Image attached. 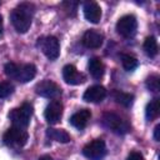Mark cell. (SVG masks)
<instances>
[{
    "label": "cell",
    "mask_w": 160,
    "mask_h": 160,
    "mask_svg": "<svg viewBox=\"0 0 160 160\" xmlns=\"http://www.w3.org/2000/svg\"><path fill=\"white\" fill-rule=\"evenodd\" d=\"M34 12H35V6L30 2H21L11 11L10 19L18 32L24 34L30 29Z\"/></svg>",
    "instance_id": "obj_1"
},
{
    "label": "cell",
    "mask_w": 160,
    "mask_h": 160,
    "mask_svg": "<svg viewBox=\"0 0 160 160\" xmlns=\"http://www.w3.org/2000/svg\"><path fill=\"white\" fill-rule=\"evenodd\" d=\"M4 71L9 78L16 79L20 82H28L32 80L36 75V68L34 64L19 65L15 62H8L4 66Z\"/></svg>",
    "instance_id": "obj_2"
},
{
    "label": "cell",
    "mask_w": 160,
    "mask_h": 160,
    "mask_svg": "<svg viewBox=\"0 0 160 160\" xmlns=\"http://www.w3.org/2000/svg\"><path fill=\"white\" fill-rule=\"evenodd\" d=\"M32 115V106L29 102H24L20 108H15L9 112V119L14 124L15 128L25 129L31 119Z\"/></svg>",
    "instance_id": "obj_3"
},
{
    "label": "cell",
    "mask_w": 160,
    "mask_h": 160,
    "mask_svg": "<svg viewBox=\"0 0 160 160\" xmlns=\"http://www.w3.org/2000/svg\"><path fill=\"white\" fill-rule=\"evenodd\" d=\"M102 124L109 130H111L112 132L119 134V135L126 134L130 130L129 124L124 119H121L119 115H116L114 112H105L102 115Z\"/></svg>",
    "instance_id": "obj_4"
},
{
    "label": "cell",
    "mask_w": 160,
    "mask_h": 160,
    "mask_svg": "<svg viewBox=\"0 0 160 160\" xmlns=\"http://www.w3.org/2000/svg\"><path fill=\"white\" fill-rule=\"evenodd\" d=\"M28 132L24 130V129H20V128H10L5 131V134L2 135V140L6 145L9 146H12V148H21L26 144L28 141Z\"/></svg>",
    "instance_id": "obj_5"
},
{
    "label": "cell",
    "mask_w": 160,
    "mask_h": 160,
    "mask_svg": "<svg viewBox=\"0 0 160 160\" xmlns=\"http://www.w3.org/2000/svg\"><path fill=\"white\" fill-rule=\"evenodd\" d=\"M41 51L45 54V56L50 60H55L59 58L60 55V44H59V40L50 35V36H44V38H40L39 41H38Z\"/></svg>",
    "instance_id": "obj_6"
},
{
    "label": "cell",
    "mask_w": 160,
    "mask_h": 160,
    "mask_svg": "<svg viewBox=\"0 0 160 160\" xmlns=\"http://www.w3.org/2000/svg\"><path fill=\"white\" fill-rule=\"evenodd\" d=\"M82 154L90 160H101L106 155L105 141L101 139H95L88 142L82 149Z\"/></svg>",
    "instance_id": "obj_7"
},
{
    "label": "cell",
    "mask_w": 160,
    "mask_h": 160,
    "mask_svg": "<svg viewBox=\"0 0 160 160\" xmlns=\"http://www.w3.org/2000/svg\"><path fill=\"white\" fill-rule=\"evenodd\" d=\"M136 28H138L136 18L130 14L121 16L116 22V31L124 38L132 36L136 32Z\"/></svg>",
    "instance_id": "obj_8"
},
{
    "label": "cell",
    "mask_w": 160,
    "mask_h": 160,
    "mask_svg": "<svg viewBox=\"0 0 160 160\" xmlns=\"http://www.w3.org/2000/svg\"><path fill=\"white\" fill-rule=\"evenodd\" d=\"M35 91L38 95H40L42 98L54 99V100H56L61 95V88L51 80H44V81L39 82L35 86Z\"/></svg>",
    "instance_id": "obj_9"
},
{
    "label": "cell",
    "mask_w": 160,
    "mask_h": 160,
    "mask_svg": "<svg viewBox=\"0 0 160 160\" xmlns=\"http://www.w3.org/2000/svg\"><path fill=\"white\" fill-rule=\"evenodd\" d=\"M44 116L49 124H56L60 121L62 116V104L60 100H52L46 106L44 111Z\"/></svg>",
    "instance_id": "obj_10"
},
{
    "label": "cell",
    "mask_w": 160,
    "mask_h": 160,
    "mask_svg": "<svg viewBox=\"0 0 160 160\" xmlns=\"http://www.w3.org/2000/svg\"><path fill=\"white\" fill-rule=\"evenodd\" d=\"M82 12L88 21L92 24H98L101 19V9L95 1H86L82 5Z\"/></svg>",
    "instance_id": "obj_11"
},
{
    "label": "cell",
    "mask_w": 160,
    "mask_h": 160,
    "mask_svg": "<svg viewBox=\"0 0 160 160\" xmlns=\"http://www.w3.org/2000/svg\"><path fill=\"white\" fill-rule=\"evenodd\" d=\"M81 41H82L84 46H86L89 49H98L102 45L104 36L99 31H96L94 29H90V30H86L84 32Z\"/></svg>",
    "instance_id": "obj_12"
},
{
    "label": "cell",
    "mask_w": 160,
    "mask_h": 160,
    "mask_svg": "<svg viewBox=\"0 0 160 160\" xmlns=\"http://www.w3.org/2000/svg\"><path fill=\"white\" fill-rule=\"evenodd\" d=\"M62 78L69 85H79L85 81V76L76 70L74 65H65L62 69Z\"/></svg>",
    "instance_id": "obj_13"
},
{
    "label": "cell",
    "mask_w": 160,
    "mask_h": 160,
    "mask_svg": "<svg viewBox=\"0 0 160 160\" xmlns=\"http://www.w3.org/2000/svg\"><path fill=\"white\" fill-rule=\"evenodd\" d=\"M106 96V89L101 85H92L88 88L82 95V99L88 102H100Z\"/></svg>",
    "instance_id": "obj_14"
},
{
    "label": "cell",
    "mask_w": 160,
    "mask_h": 160,
    "mask_svg": "<svg viewBox=\"0 0 160 160\" xmlns=\"http://www.w3.org/2000/svg\"><path fill=\"white\" fill-rule=\"evenodd\" d=\"M90 118H91L90 110H88V109H81V110L76 111L75 114H72V116L70 118V124H71L74 128L81 130V129H84V128L88 125Z\"/></svg>",
    "instance_id": "obj_15"
},
{
    "label": "cell",
    "mask_w": 160,
    "mask_h": 160,
    "mask_svg": "<svg viewBox=\"0 0 160 160\" xmlns=\"http://www.w3.org/2000/svg\"><path fill=\"white\" fill-rule=\"evenodd\" d=\"M89 71H90V75L94 78V79H100L102 78L104 75V71H105V66H104V62L101 61L100 58H91L89 60Z\"/></svg>",
    "instance_id": "obj_16"
},
{
    "label": "cell",
    "mask_w": 160,
    "mask_h": 160,
    "mask_svg": "<svg viewBox=\"0 0 160 160\" xmlns=\"http://www.w3.org/2000/svg\"><path fill=\"white\" fill-rule=\"evenodd\" d=\"M111 96L115 100V102H118V104H120L125 108L131 106V104L134 101V96L131 94H128V92H124V91H120V90H114L111 92Z\"/></svg>",
    "instance_id": "obj_17"
},
{
    "label": "cell",
    "mask_w": 160,
    "mask_h": 160,
    "mask_svg": "<svg viewBox=\"0 0 160 160\" xmlns=\"http://www.w3.org/2000/svg\"><path fill=\"white\" fill-rule=\"evenodd\" d=\"M46 135H48V138H50L55 141H59V142H69L70 141V135L62 129L49 128L46 130Z\"/></svg>",
    "instance_id": "obj_18"
},
{
    "label": "cell",
    "mask_w": 160,
    "mask_h": 160,
    "mask_svg": "<svg viewBox=\"0 0 160 160\" xmlns=\"http://www.w3.org/2000/svg\"><path fill=\"white\" fill-rule=\"evenodd\" d=\"M159 112H160V102H159V99H152L148 105H146V109H145V116L148 120H154L159 116Z\"/></svg>",
    "instance_id": "obj_19"
},
{
    "label": "cell",
    "mask_w": 160,
    "mask_h": 160,
    "mask_svg": "<svg viewBox=\"0 0 160 160\" xmlns=\"http://www.w3.org/2000/svg\"><path fill=\"white\" fill-rule=\"evenodd\" d=\"M142 46H144V51L148 56H150V58L156 56V54H158V41L154 36H148L145 39Z\"/></svg>",
    "instance_id": "obj_20"
},
{
    "label": "cell",
    "mask_w": 160,
    "mask_h": 160,
    "mask_svg": "<svg viewBox=\"0 0 160 160\" xmlns=\"http://www.w3.org/2000/svg\"><path fill=\"white\" fill-rule=\"evenodd\" d=\"M121 64H122V68L126 71H132L139 65L138 59L134 58V56H131V55H129V54H122L121 55Z\"/></svg>",
    "instance_id": "obj_21"
},
{
    "label": "cell",
    "mask_w": 160,
    "mask_h": 160,
    "mask_svg": "<svg viewBox=\"0 0 160 160\" xmlns=\"http://www.w3.org/2000/svg\"><path fill=\"white\" fill-rule=\"evenodd\" d=\"M160 78L158 75H150L146 79V86L149 90L151 91H159V86H160Z\"/></svg>",
    "instance_id": "obj_22"
},
{
    "label": "cell",
    "mask_w": 160,
    "mask_h": 160,
    "mask_svg": "<svg viewBox=\"0 0 160 160\" xmlns=\"http://www.w3.org/2000/svg\"><path fill=\"white\" fill-rule=\"evenodd\" d=\"M12 91H14V86H12V84H10L9 81L0 82V99L8 98L10 94H12Z\"/></svg>",
    "instance_id": "obj_23"
},
{
    "label": "cell",
    "mask_w": 160,
    "mask_h": 160,
    "mask_svg": "<svg viewBox=\"0 0 160 160\" xmlns=\"http://www.w3.org/2000/svg\"><path fill=\"white\" fill-rule=\"evenodd\" d=\"M126 160H144V156L140 154V152H136V151H132L129 154L128 159Z\"/></svg>",
    "instance_id": "obj_24"
},
{
    "label": "cell",
    "mask_w": 160,
    "mask_h": 160,
    "mask_svg": "<svg viewBox=\"0 0 160 160\" xmlns=\"http://www.w3.org/2000/svg\"><path fill=\"white\" fill-rule=\"evenodd\" d=\"M154 139L156 141H160V124H158L154 129Z\"/></svg>",
    "instance_id": "obj_25"
},
{
    "label": "cell",
    "mask_w": 160,
    "mask_h": 160,
    "mask_svg": "<svg viewBox=\"0 0 160 160\" xmlns=\"http://www.w3.org/2000/svg\"><path fill=\"white\" fill-rule=\"evenodd\" d=\"M38 160H52V158H51L50 155H42V156H40Z\"/></svg>",
    "instance_id": "obj_26"
},
{
    "label": "cell",
    "mask_w": 160,
    "mask_h": 160,
    "mask_svg": "<svg viewBox=\"0 0 160 160\" xmlns=\"http://www.w3.org/2000/svg\"><path fill=\"white\" fill-rule=\"evenodd\" d=\"M2 26H4V24H2V16L0 14V35L2 34Z\"/></svg>",
    "instance_id": "obj_27"
}]
</instances>
